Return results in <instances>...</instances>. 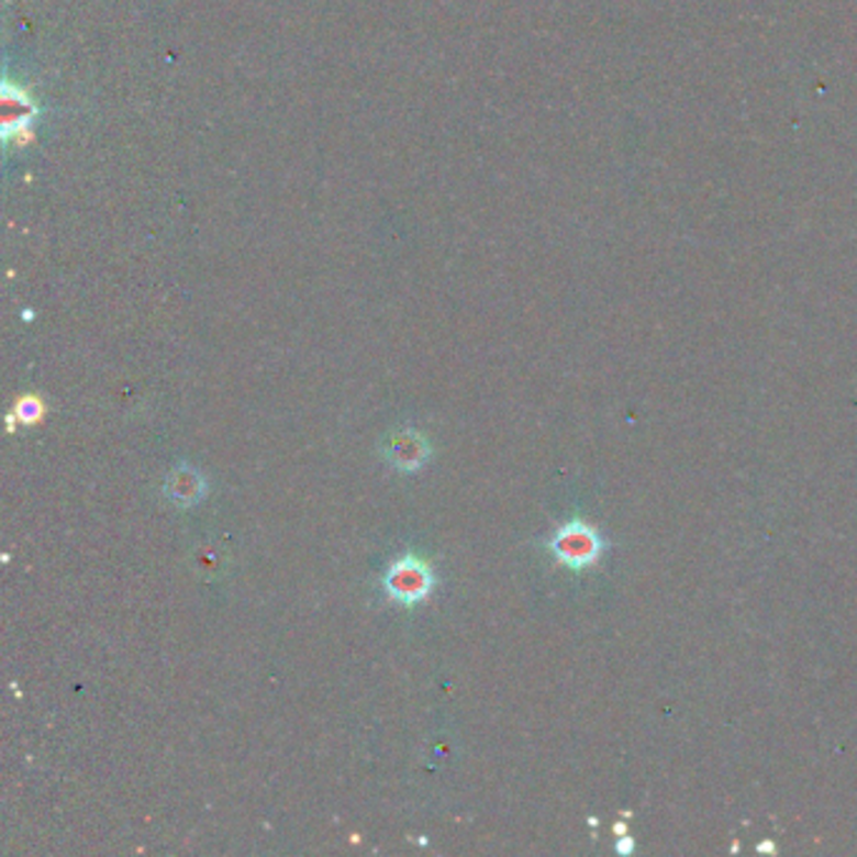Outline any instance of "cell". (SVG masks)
<instances>
[{"instance_id": "cell-1", "label": "cell", "mask_w": 857, "mask_h": 857, "mask_svg": "<svg viewBox=\"0 0 857 857\" xmlns=\"http://www.w3.org/2000/svg\"><path fill=\"white\" fill-rule=\"evenodd\" d=\"M548 548L561 566L571 568V571H583V568L599 564L601 554L606 550V541L591 523L574 519L554 533Z\"/></svg>"}, {"instance_id": "cell-2", "label": "cell", "mask_w": 857, "mask_h": 857, "mask_svg": "<svg viewBox=\"0 0 857 857\" xmlns=\"http://www.w3.org/2000/svg\"><path fill=\"white\" fill-rule=\"evenodd\" d=\"M382 583L392 601L402 603V606H413V603H420L431 597L435 576L433 568L427 566L423 558L408 554L400 556L398 561L388 568Z\"/></svg>"}, {"instance_id": "cell-3", "label": "cell", "mask_w": 857, "mask_h": 857, "mask_svg": "<svg viewBox=\"0 0 857 857\" xmlns=\"http://www.w3.org/2000/svg\"><path fill=\"white\" fill-rule=\"evenodd\" d=\"M433 456V448L427 438L420 431H413V427H405V431H398L388 435V441L382 443V458L390 463L392 468L400 470V474H415L425 466Z\"/></svg>"}, {"instance_id": "cell-4", "label": "cell", "mask_w": 857, "mask_h": 857, "mask_svg": "<svg viewBox=\"0 0 857 857\" xmlns=\"http://www.w3.org/2000/svg\"><path fill=\"white\" fill-rule=\"evenodd\" d=\"M209 493V483L201 470H197L189 463H179L174 466L164 480V496L166 501H171L177 509H191V505L201 503Z\"/></svg>"}, {"instance_id": "cell-5", "label": "cell", "mask_w": 857, "mask_h": 857, "mask_svg": "<svg viewBox=\"0 0 857 857\" xmlns=\"http://www.w3.org/2000/svg\"><path fill=\"white\" fill-rule=\"evenodd\" d=\"M43 413H46V405H43V400L36 398V396H25L19 400V405H15V418L21 420L23 425H31V423H38V420L43 418Z\"/></svg>"}]
</instances>
